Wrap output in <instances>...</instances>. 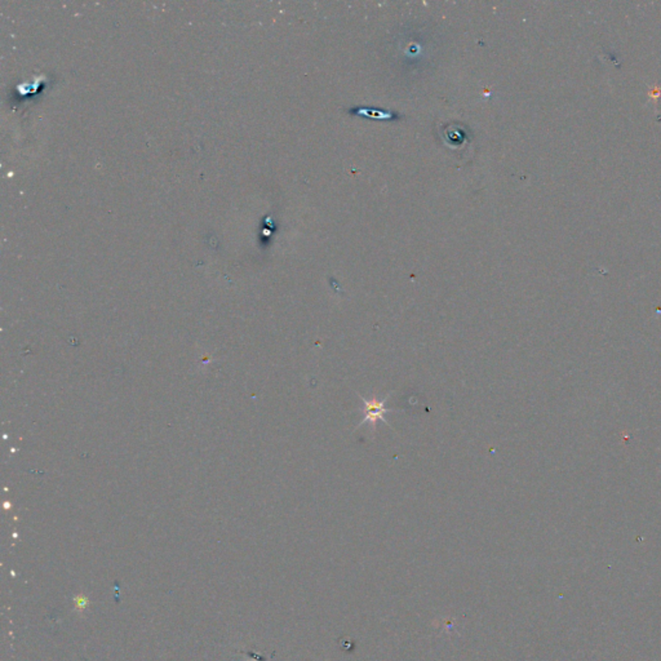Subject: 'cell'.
I'll use <instances>...</instances> for the list:
<instances>
[{
	"mask_svg": "<svg viewBox=\"0 0 661 661\" xmlns=\"http://www.w3.org/2000/svg\"><path fill=\"white\" fill-rule=\"evenodd\" d=\"M648 96H650V99H653L655 102H657L659 97L661 96L660 88H659V87H655V88H653V89L650 91V94H648Z\"/></svg>",
	"mask_w": 661,
	"mask_h": 661,
	"instance_id": "cell-2",
	"label": "cell"
},
{
	"mask_svg": "<svg viewBox=\"0 0 661 661\" xmlns=\"http://www.w3.org/2000/svg\"><path fill=\"white\" fill-rule=\"evenodd\" d=\"M391 396V393L388 394V397L384 398L382 401H379L377 398L374 399H366L365 397L362 398L363 401V420L359 424L358 428H360L362 425H366V424H371L372 425V430H374V427L377 424V421H384L385 424H389L388 420L384 419V416L386 413H393L394 410L391 408H386V402L389 401V397Z\"/></svg>",
	"mask_w": 661,
	"mask_h": 661,
	"instance_id": "cell-1",
	"label": "cell"
}]
</instances>
